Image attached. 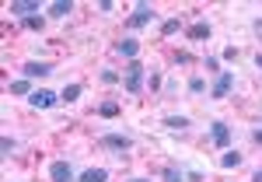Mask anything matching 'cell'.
I'll return each mask as SVG.
<instances>
[{"label":"cell","instance_id":"obj_1","mask_svg":"<svg viewBox=\"0 0 262 182\" xmlns=\"http://www.w3.org/2000/svg\"><path fill=\"white\" fill-rule=\"evenodd\" d=\"M122 84H126V95H140V91H143V63L140 60H133L129 67H126Z\"/></svg>","mask_w":262,"mask_h":182},{"label":"cell","instance_id":"obj_2","mask_svg":"<svg viewBox=\"0 0 262 182\" xmlns=\"http://www.w3.org/2000/svg\"><path fill=\"white\" fill-rule=\"evenodd\" d=\"M28 105L46 112V109H56V105H60V95H56V91H49V88H35V91L28 95Z\"/></svg>","mask_w":262,"mask_h":182},{"label":"cell","instance_id":"obj_3","mask_svg":"<svg viewBox=\"0 0 262 182\" xmlns=\"http://www.w3.org/2000/svg\"><path fill=\"white\" fill-rule=\"evenodd\" d=\"M234 88V70H221L217 74V81H213V88H210V98L213 102H221V98H227V91Z\"/></svg>","mask_w":262,"mask_h":182},{"label":"cell","instance_id":"obj_4","mask_svg":"<svg viewBox=\"0 0 262 182\" xmlns=\"http://www.w3.org/2000/svg\"><path fill=\"white\" fill-rule=\"evenodd\" d=\"M7 14H14V18H35L39 14V0H11L7 4Z\"/></svg>","mask_w":262,"mask_h":182},{"label":"cell","instance_id":"obj_5","mask_svg":"<svg viewBox=\"0 0 262 182\" xmlns=\"http://www.w3.org/2000/svg\"><path fill=\"white\" fill-rule=\"evenodd\" d=\"M210 140H213V147H221V151H227L231 147V126L227 123H210Z\"/></svg>","mask_w":262,"mask_h":182},{"label":"cell","instance_id":"obj_6","mask_svg":"<svg viewBox=\"0 0 262 182\" xmlns=\"http://www.w3.org/2000/svg\"><path fill=\"white\" fill-rule=\"evenodd\" d=\"M101 147H108V151H129V147H133V137H126V133H105V137H101Z\"/></svg>","mask_w":262,"mask_h":182},{"label":"cell","instance_id":"obj_7","mask_svg":"<svg viewBox=\"0 0 262 182\" xmlns=\"http://www.w3.org/2000/svg\"><path fill=\"white\" fill-rule=\"evenodd\" d=\"M21 74H25L28 81H35V77H49V74H53V63H46V60H28L25 67H21Z\"/></svg>","mask_w":262,"mask_h":182},{"label":"cell","instance_id":"obj_8","mask_svg":"<svg viewBox=\"0 0 262 182\" xmlns=\"http://www.w3.org/2000/svg\"><path fill=\"white\" fill-rule=\"evenodd\" d=\"M154 21V7L150 4H137V11L129 14V28H147Z\"/></svg>","mask_w":262,"mask_h":182},{"label":"cell","instance_id":"obj_9","mask_svg":"<svg viewBox=\"0 0 262 182\" xmlns=\"http://www.w3.org/2000/svg\"><path fill=\"white\" fill-rule=\"evenodd\" d=\"M49 182H77V175L67 161H53L49 165Z\"/></svg>","mask_w":262,"mask_h":182},{"label":"cell","instance_id":"obj_10","mask_svg":"<svg viewBox=\"0 0 262 182\" xmlns=\"http://www.w3.org/2000/svg\"><path fill=\"white\" fill-rule=\"evenodd\" d=\"M112 49H116L119 56H126L129 63H133L137 56H140V42H137V39H119L116 46H112Z\"/></svg>","mask_w":262,"mask_h":182},{"label":"cell","instance_id":"obj_11","mask_svg":"<svg viewBox=\"0 0 262 182\" xmlns=\"http://www.w3.org/2000/svg\"><path fill=\"white\" fill-rule=\"evenodd\" d=\"M46 14H49V18H67V14H74V4H70V0H53V4L46 7Z\"/></svg>","mask_w":262,"mask_h":182},{"label":"cell","instance_id":"obj_12","mask_svg":"<svg viewBox=\"0 0 262 182\" xmlns=\"http://www.w3.org/2000/svg\"><path fill=\"white\" fill-rule=\"evenodd\" d=\"M77 182H108V168H84Z\"/></svg>","mask_w":262,"mask_h":182},{"label":"cell","instance_id":"obj_13","mask_svg":"<svg viewBox=\"0 0 262 182\" xmlns=\"http://www.w3.org/2000/svg\"><path fill=\"white\" fill-rule=\"evenodd\" d=\"M185 35H189V39H196V42H200V39H210V25H206V21H196Z\"/></svg>","mask_w":262,"mask_h":182},{"label":"cell","instance_id":"obj_14","mask_svg":"<svg viewBox=\"0 0 262 182\" xmlns=\"http://www.w3.org/2000/svg\"><path fill=\"white\" fill-rule=\"evenodd\" d=\"M84 95V88L81 84H67V88H63V95H60V102H67V105H70V102H77Z\"/></svg>","mask_w":262,"mask_h":182},{"label":"cell","instance_id":"obj_15","mask_svg":"<svg viewBox=\"0 0 262 182\" xmlns=\"http://www.w3.org/2000/svg\"><path fill=\"white\" fill-rule=\"evenodd\" d=\"M161 179L164 182H185V172H182V168H175V165H168V168L161 172Z\"/></svg>","mask_w":262,"mask_h":182},{"label":"cell","instance_id":"obj_16","mask_svg":"<svg viewBox=\"0 0 262 182\" xmlns=\"http://www.w3.org/2000/svg\"><path fill=\"white\" fill-rule=\"evenodd\" d=\"M35 88L28 84V77H21V81H11V95H32Z\"/></svg>","mask_w":262,"mask_h":182},{"label":"cell","instance_id":"obj_17","mask_svg":"<svg viewBox=\"0 0 262 182\" xmlns=\"http://www.w3.org/2000/svg\"><path fill=\"white\" fill-rule=\"evenodd\" d=\"M98 116H105V119L119 116V102H101V105H98Z\"/></svg>","mask_w":262,"mask_h":182},{"label":"cell","instance_id":"obj_18","mask_svg":"<svg viewBox=\"0 0 262 182\" xmlns=\"http://www.w3.org/2000/svg\"><path fill=\"white\" fill-rule=\"evenodd\" d=\"M238 165H242V154H238V151H227L221 158V168H238Z\"/></svg>","mask_w":262,"mask_h":182},{"label":"cell","instance_id":"obj_19","mask_svg":"<svg viewBox=\"0 0 262 182\" xmlns=\"http://www.w3.org/2000/svg\"><path fill=\"white\" fill-rule=\"evenodd\" d=\"M21 25H25L28 32H42V28H46V18H42V14H35V18H25Z\"/></svg>","mask_w":262,"mask_h":182},{"label":"cell","instance_id":"obj_20","mask_svg":"<svg viewBox=\"0 0 262 182\" xmlns=\"http://www.w3.org/2000/svg\"><path fill=\"white\" fill-rule=\"evenodd\" d=\"M164 126H168V130H185V126H189V119H185V116H168V119H164Z\"/></svg>","mask_w":262,"mask_h":182},{"label":"cell","instance_id":"obj_21","mask_svg":"<svg viewBox=\"0 0 262 182\" xmlns=\"http://www.w3.org/2000/svg\"><path fill=\"white\" fill-rule=\"evenodd\" d=\"M98 81H101V84H119V81H122V74H116V70H101Z\"/></svg>","mask_w":262,"mask_h":182},{"label":"cell","instance_id":"obj_22","mask_svg":"<svg viewBox=\"0 0 262 182\" xmlns=\"http://www.w3.org/2000/svg\"><path fill=\"white\" fill-rule=\"evenodd\" d=\"M179 28H182V21H179V18H168V21L161 25V32H164V35H175Z\"/></svg>","mask_w":262,"mask_h":182},{"label":"cell","instance_id":"obj_23","mask_svg":"<svg viewBox=\"0 0 262 182\" xmlns=\"http://www.w3.org/2000/svg\"><path fill=\"white\" fill-rule=\"evenodd\" d=\"M189 91H192V95H203V91H206V81H203V77H189Z\"/></svg>","mask_w":262,"mask_h":182},{"label":"cell","instance_id":"obj_24","mask_svg":"<svg viewBox=\"0 0 262 182\" xmlns=\"http://www.w3.org/2000/svg\"><path fill=\"white\" fill-rule=\"evenodd\" d=\"M0 151H4V158H11V154H14V140L4 137V140H0Z\"/></svg>","mask_w":262,"mask_h":182},{"label":"cell","instance_id":"obj_25","mask_svg":"<svg viewBox=\"0 0 262 182\" xmlns=\"http://www.w3.org/2000/svg\"><path fill=\"white\" fill-rule=\"evenodd\" d=\"M203 67H206V70H213V74H221V60H217V56H206Z\"/></svg>","mask_w":262,"mask_h":182},{"label":"cell","instance_id":"obj_26","mask_svg":"<svg viewBox=\"0 0 262 182\" xmlns=\"http://www.w3.org/2000/svg\"><path fill=\"white\" fill-rule=\"evenodd\" d=\"M252 140H255V144L262 147V126H259V130H252Z\"/></svg>","mask_w":262,"mask_h":182},{"label":"cell","instance_id":"obj_27","mask_svg":"<svg viewBox=\"0 0 262 182\" xmlns=\"http://www.w3.org/2000/svg\"><path fill=\"white\" fill-rule=\"evenodd\" d=\"M252 182H262V168H259V172H255V175H252Z\"/></svg>","mask_w":262,"mask_h":182},{"label":"cell","instance_id":"obj_28","mask_svg":"<svg viewBox=\"0 0 262 182\" xmlns=\"http://www.w3.org/2000/svg\"><path fill=\"white\" fill-rule=\"evenodd\" d=\"M255 67H259V70H262V53H259V56H255Z\"/></svg>","mask_w":262,"mask_h":182},{"label":"cell","instance_id":"obj_29","mask_svg":"<svg viewBox=\"0 0 262 182\" xmlns=\"http://www.w3.org/2000/svg\"><path fill=\"white\" fill-rule=\"evenodd\" d=\"M129 182H150V179H129Z\"/></svg>","mask_w":262,"mask_h":182}]
</instances>
